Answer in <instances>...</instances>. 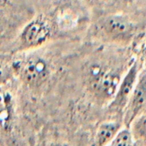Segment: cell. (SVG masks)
<instances>
[{"instance_id": "cell-1", "label": "cell", "mask_w": 146, "mask_h": 146, "mask_svg": "<svg viewBox=\"0 0 146 146\" xmlns=\"http://www.w3.org/2000/svg\"><path fill=\"white\" fill-rule=\"evenodd\" d=\"M99 50L84 66L82 80L86 91L96 102L108 105L135 58L130 46L108 45V48Z\"/></svg>"}, {"instance_id": "cell-2", "label": "cell", "mask_w": 146, "mask_h": 146, "mask_svg": "<svg viewBox=\"0 0 146 146\" xmlns=\"http://www.w3.org/2000/svg\"><path fill=\"white\" fill-rule=\"evenodd\" d=\"M40 11L39 0H0V53L10 52L23 25Z\"/></svg>"}, {"instance_id": "cell-3", "label": "cell", "mask_w": 146, "mask_h": 146, "mask_svg": "<svg viewBox=\"0 0 146 146\" xmlns=\"http://www.w3.org/2000/svg\"><path fill=\"white\" fill-rule=\"evenodd\" d=\"M95 39L105 45L128 47L138 37L139 26L130 17L118 12L99 17L92 25Z\"/></svg>"}, {"instance_id": "cell-4", "label": "cell", "mask_w": 146, "mask_h": 146, "mask_svg": "<svg viewBox=\"0 0 146 146\" xmlns=\"http://www.w3.org/2000/svg\"><path fill=\"white\" fill-rule=\"evenodd\" d=\"M54 38V29L49 17L40 11L23 25L9 53L18 54L37 50Z\"/></svg>"}, {"instance_id": "cell-5", "label": "cell", "mask_w": 146, "mask_h": 146, "mask_svg": "<svg viewBox=\"0 0 146 146\" xmlns=\"http://www.w3.org/2000/svg\"><path fill=\"white\" fill-rule=\"evenodd\" d=\"M47 16L52 23L55 37L78 32L90 22L89 9L79 0H62Z\"/></svg>"}, {"instance_id": "cell-6", "label": "cell", "mask_w": 146, "mask_h": 146, "mask_svg": "<svg viewBox=\"0 0 146 146\" xmlns=\"http://www.w3.org/2000/svg\"><path fill=\"white\" fill-rule=\"evenodd\" d=\"M14 55L16 78L32 91L40 90L46 84L52 74V65L43 57L38 54L18 58Z\"/></svg>"}, {"instance_id": "cell-7", "label": "cell", "mask_w": 146, "mask_h": 146, "mask_svg": "<svg viewBox=\"0 0 146 146\" xmlns=\"http://www.w3.org/2000/svg\"><path fill=\"white\" fill-rule=\"evenodd\" d=\"M8 85L0 87V135L5 141L15 137L17 125L16 99Z\"/></svg>"}, {"instance_id": "cell-8", "label": "cell", "mask_w": 146, "mask_h": 146, "mask_svg": "<svg viewBox=\"0 0 146 146\" xmlns=\"http://www.w3.org/2000/svg\"><path fill=\"white\" fill-rule=\"evenodd\" d=\"M143 69L142 64L136 58L127 70L122 80L120 81L118 89L113 100L108 104V110L112 113H124L129 97L135 87L140 70Z\"/></svg>"}, {"instance_id": "cell-9", "label": "cell", "mask_w": 146, "mask_h": 146, "mask_svg": "<svg viewBox=\"0 0 146 146\" xmlns=\"http://www.w3.org/2000/svg\"><path fill=\"white\" fill-rule=\"evenodd\" d=\"M146 108V70L142 69L138 74L135 87L124 110V124L130 127L132 121Z\"/></svg>"}, {"instance_id": "cell-10", "label": "cell", "mask_w": 146, "mask_h": 146, "mask_svg": "<svg viewBox=\"0 0 146 146\" xmlns=\"http://www.w3.org/2000/svg\"><path fill=\"white\" fill-rule=\"evenodd\" d=\"M15 78L14 55L9 52L0 53V87L10 84Z\"/></svg>"}, {"instance_id": "cell-11", "label": "cell", "mask_w": 146, "mask_h": 146, "mask_svg": "<svg viewBox=\"0 0 146 146\" xmlns=\"http://www.w3.org/2000/svg\"><path fill=\"white\" fill-rule=\"evenodd\" d=\"M121 124L119 122L111 121L102 124L97 131L95 138V146L108 145L119 131Z\"/></svg>"}, {"instance_id": "cell-12", "label": "cell", "mask_w": 146, "mask_h": 146, "mask_svg": "<svg viewBox=\"0 0 146 146\" xmlns=\"http://www.w3.org/2000/svg\"><path fill=\"white\" fill-rule=\"evenodd\" d=\"M108 146H134L131 131H129L128 128H125L121 131L119 130V131L108 144Z\"/></svg>"}, {"instance_id": "cell-13", "label": "cell", "mask_w": 146, "mask_h": 146, "mask_svg": "<svg viewBox=\"0 0 146 146\" xmlns=\"http://www.w3.org/2000/svg\"><path fill=\"white\" fill-rule=\"evenodd\" d=\"M132 132L137 138L146 139V112L141 113L131 124Z\"/></svg>"}, {"instance_id": "cell-14", "label": "cell", "mask_w": 146, "mask_h": 146, "mask_svg": "<svg viewBox=\"0 0 146 146\" xmlns=\"http://www.w3.org/2000/svg\"><path fill=\"white\" fill-rule=\"evenodd\" d=\"M94 1L102 5H108V4H112L113 2H118L120 5H123L125 2V0H94Z\"/></svg>"}, {"instance_id": "cell-15", "label": "cell", "mask_w": 146, "mask_h": 146, "mask_svg": "<svg viewBox=\"0 0 146 146\" xmlns=\"http://www.w3.org/2000/svg\"><path fill=\"white\" fill-rule=\"evenodd\" d=\"M51 146H69V145H67L66 143H57L52 144Z\"/></svg>"}, {"instance_id": "cell-16", "label": "cell", "mask_w": 146, "mask_h": 146, "mask_svg": "<svg viewBox=\"0 0 146 146\" xmlns=\"http://www.w3.org/2000/svg\"><path fill=\"white\" fill-rule=\"evenodd\" d=\"M4 139H3V137H1V135H0V146H2V143H4Z\"/></svg>"}, {"instance_id": "cell-17", "label": "cell", "mask_w": 146, "mask_h": 146, "mask_svg": "<svg viewBox=\"0 0 146 146\" xmlns=\"http://www.w3.org/2000/svg\"><path fill=\"white\" fill-rule=\"evenodd\" d=\"M144 36H145V38H146V35H144Z\"/></svg>"}, {"instance_id": "cell-18", "label": "cell", "mask_w": 146, "mask_h": 146, "mask_svg": "<svg viewBox=\"0 0 146 146\" xmlns=\"http://www.w3.org/2000/svg\"><path fill=\"white\" fill-rule=\"evenodd\" d=\"M144 69H145V70H146V66H145V68H144Z\"/></svg>"}]
</instances>
